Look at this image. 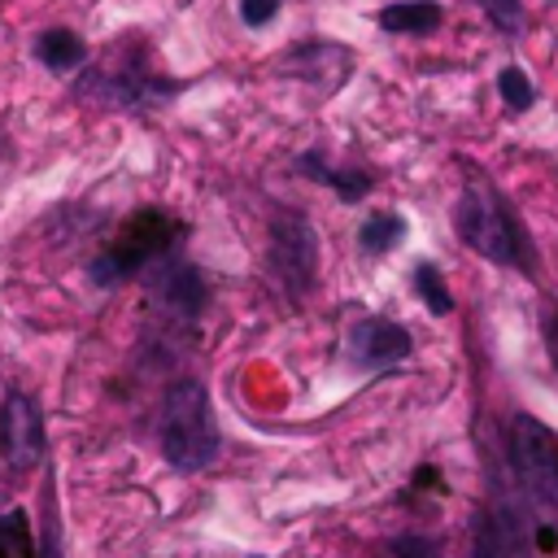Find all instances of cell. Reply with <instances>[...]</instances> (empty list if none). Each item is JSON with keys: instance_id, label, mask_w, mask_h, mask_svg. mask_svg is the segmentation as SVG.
<instances>
[{"instance_id": "8fae6325", "label": "cell", "mask_w": 558, "mask_h": 558, "mask_svg": "<svg viewBox=\"0 0 558 558\" xmlns=\"http://www.w3.org/2000/svg\"><path fill=\"white\" fill-rule=\"evenodd\" d=\"M35 52H39V61H44L48 70H74V65L87 61V44H83L74 31H65V26L44 31L39 44H35Z\"/></svg>"}, {"instance_id": "7c38bea8", "label": "cell", "mask_w": 558, "mask_h": 558, "mask_svg": "<svg viewBox=\"0 0 558 558\" xmlns=\"http://www.w3.org/2000/svg\"><path fill=\"white\" fill-rule=\"evenodd\" d=\"M357 240H362V248H366V253H388V248H397V244L405 240V218H401V214H392V209L371 214V218L362 222Z\"/></svg>"}, {"instance_id": "52a82bcc", "label": "cell", "mask_w": 558, "mask_h": 558, "mask_svg": "<svg viewBox=\"0 0 558 558\" xmlns=\"http://www.w3.org/2000/svg\"><path fill=\"white\" fill-rule=\"evenodd\" d=\"M0 440L13 466H35L44 458V418L31 397L9 392L0 405Z\"/></svg>"}, {"instance_id": "e0dca14e", "label": "cell", "mask_w": 558, "mask_h": 558, "mask_svg": "<svg viewBox=\"0 0 558 558\" xmlns=\"http://www.w3.org/2000/svg\"><path fill=\"white\" fill-rule=\"evenodd\" d=\"M506 35H514V31H523V4L519 0H475Z\"/></svg>"}, {"instance_id": "3957f363", "label": "cell", "mask_w": 558, "mask_h": 558, "mask_svg": "<svg viewBox=\"0 0 558 558\" xmlns=\"http://www.w3.org/2000/svg\"><path fill=\"white\" fill-rule=\"evenodd\" d=\"M510 458L519 471V484L532 501V510L541 514V527H558V436L532 418V414H514L510 423Z\"/></svg>"}, {"instance_id": "ffe728a7", "label": "cell", "mask_w": 558, "mask_h": 558, "mask_svg": "<svg viewBox=\"0 0 558 558\" xmlns=\"http://www.w3.org/2000/svg\"><path fill=\"white\" fill-rule=\"evenodd\" d=\"M39 558H61V549L52 545V536H48V545H44V554H39Z\"/></svg>"}, {"instance_id": "7a4b0ae2", "label": "cell", "mask_w": 558, "mask_h": 558, "mask_svg": "<svg viewBox=\"0 0 558 558\" xmlns=\"http://www.w3.org/2000/svg\"><path fill=\"white\" fill-rule=\"evenodd\" d=\"M161 453L174 471H201L218 458V423L196 379H174L161 401Z\"/></svg>"}, {"instance_id": "9c48e42d", "label": "cell", "mask_w": 558, "mask_h": 558, "mask_svg": "<svg viewBox=\"0 0 558 558\" xmlns=\"http://www.w3.org/2000/svg\"><path fill=\"white\" fill-rule=\"evenodd\" d=\"M475 558H523V532L514 510H488L475 523Z\"/></svg>"}, {"instance_id": "30bf717a", "label": "cell", "mask_w": 558, "mask_h": 558, "mask_svg": "<svg viewBox=\"0 0 558 558\" xmlns=\"http://www.w3.org/2000/svg\"><path fill=\"white\" fill-rule=\"evenodd\" d=\"M375 22L392 35H427L440 26V4L436 0H397V4H384L375 13Z\"/></svg>"}, {"instance_id": "ac0fdd59", "label": "cell", "mask_w": 558, "mask_h": 558, "mask_svg": "<svg viewBox=\"0 0 558 558\" xmlns=\"http://www.w3.org/2000/svg\"><path fill=\"white\" fill-rule=\"evenodd\" d=\"M392 554H397V558H445L432 536H414V532H410V536H397V541H392Z\"/></svg>"}, {"instance_id": "277c9868", "label": "cell", "mask_w": 558, "mask_h": 558, "mask_svg": "<svg viewBox=\"0 0 558 558\" xmlns=\"http://www.w3.org/2000/svg\"><path fill=\"white\" fill-rule=\"evenodd\" d=\"M179 231H183V227H179L170 214H161V209H140V214L118 231V240L92 262V279H96V283H118V279H126V275L153 266L157 257L170 253V244L179 240Z\"/></svg>"}, {"instance_id": "9a60e30c", "label": "cell", "mask_w": 558, "mask_h": 558, "mask_svg": "<svg viewBox=\"0 0 558 558\" xmlns=\"http://www.w3.org/2000/svg\"><path fill=\"white\" fill-rule=\"evenodd\" d=\"M414 292L427 301V310H432L436 318H445V314L453 310V296H449V288H445V279H440V270H436L432 262H418V266H414Z\"/></svg>"}, {"instance_id": "6da1fadb", "label": "cell", "mask_w": 558, "mask_h": 558, "mask_svg": "<svg viewBox=\"0 0 558 558\" xmlns=\"http://www.w3.org/2000/svg\"><path fill=\"white\" fill-rule=\"evenodd\" d=\"M453 222H458V235L488 262H501V266H519V270H532L536 257H532V244H527V231L519 227L514 209L506 205V196L484 183L480 174L466 179L462 196H458V209H453Z\"/></svg>"}, {"instance_id": "2e32d148", "label": "cell", "mask_w": 558, "mask_h": 558, "mask_svg": "<svg viewBox=\"0 0 558 558\" xmlns=\"http://www.w3.org/2000/svg\"><path fill=\"white\" fill-rule=\"evenodd\" d=\"M497 92H501V100H506L510 109H527V105L536 100V87H532V78H527L519 65H506V70L497 74Z\"/></svg>"}, {"instance_id": "8992f818", "label": "cell", "mask_w": 558, "mask_h": 558, "mask_svg": "<svg viewBox=\"0 0 558 558\" xmlns=\"http://www.w3.org/2000/svg\"><path fill=\"white\" fill-rule=\"evenodd\" d=\"M349 357L366 371H379V366H397L405 353H410V331L401 323H388V318H357L349 327V340H344Z\"/></svg>"}, {"instance_id": "5b68a950", "label": "cell", "mask_w": 558, "mask_h": 558, "mask_svg": "<svg viewBox=\"0 0 558 558\" xmlns=\"http://www.w3.org/2000/svg\"><path fill=\"white\" fill-rule=\"evenodd\" d=\"M270 266L288 296H301L318 270V235L301 214H279L270 227Z\"/></svg>"}, {"instance_id": "5bb4252c", "label": "cell", "mask_w": 558, "mask_h": 558, "mask_svg": "<svg viewBox=\"0 0 558 558\" xmlns=\"http://www.w3.org/2000/svg\"><path fill=\"white\" fill-rule=\"evenodd\" d=\"M0 558H35V536L22 510L0 514Z\"/></svg>"}, {"instance_id": "d6986e66", "label": "cell", "mask_w": 558, "mask_h": 558, "mask_svg": "<svg viewBox=\"0 0 558 558\" xmlns=\"http://www.w3.org/2000/svg\"><path fill=\"white\" fill-rule=\"evenodd\" d=\"M275 13H279V0H240V17L248 26H266Z\"/></svg>"}, {"instance_id": "ba28073f", "label": "cell", "mask_w": 558, "mask_h": 558, "mask_svg": "<svg viewBox=\"0 0 558 558\" xmlns=\"http://www.w3.org/2000/svg\"><path fill=\"white\" fill-rule=\"evenodd\" d=\"M153 301L174 318H196L205 305V283L187 262H161L153 270Z\"/></svg>"}, {"instance_id": "4fadbf2b", "label": "cell", "mask_w": 558, "mask_h": 558, "mask_svg": "<svg viewBox=\"0 0 558 558\" xmlns=\"http://www.w3.org/2000/svg\"><path fill=\"white\" fill-rule=\"evenodd\" d=\"M301 170H310V179H323V183H331L344 201H357V196H366V187H371V179L366 174H353V170H331V166H323V157H314V153H305L301 157Z\"/></svg>"}]
</instances>
